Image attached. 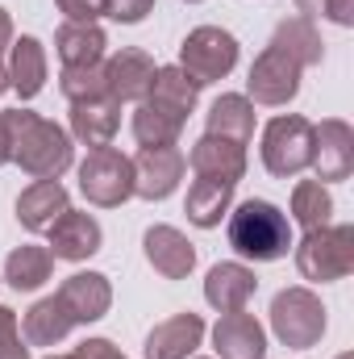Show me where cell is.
Listing matches in <instances>:
<instances>
[{
	"instance_id": "f1b7e54d",
	"label": "cell",
	"mask_w": 354,
	"mask_h": 359,
	"mask_svg": "<svg viewBox=\"0 0 354 359\" xmlns=\"http://www.w3.org/2000/svg\"><path fill=\"white\" fill-rule=\"evenodd\" d=\"M183 126L187 121L171 117L167 109H159L150 100H138V109H134V138H138V147H176Z\"/></svg>"
},
{
	"instance_id": "603a6c76",
	"label": "cell",
	"mask_w": 354,
	"mask_h": 359,
	"mask_svg": "<svg viewBox=\"0 0 354 359\" xmlns=\"http://www.w3.org/2000/svg\"><path fill=\"white\" fill-rule=\"evenodd\" d=\"M204 134L238 142V147H250V138H255V104L246 96H238V92H225L221 100H213Z\"/></svg>"
},
{
	"instance_id": "83f0119b",
	"label": "cell",
	"mask_w": 354,
	"mask_h": 359,
	"mask_svg": "<svg viewBox=\"0 0 354 359\" xmlns=\"http://www.w3.org/2000/svg\"><path fill=\"white\" fill-rule=\"evenodd\" d=\"M55 268V255L46 247H17L8 259H4V280L17 288V292H34L50 280Z\"/></svg>"
},
{
	"instance_id": "d590c367",
	"label": "cell",
	"mask_w": 354,
	"mask_h": 359,
	"mask_svg": "<svg viewBox=\"0 0 354 359\" xmlns=\"http://www.w3.org/2000/svg\"><path fill=\"white\" fill-rule=\"evenodd\" d=\"M334 25H354V0H325V8H321Z\"/></svg>"
},
{
	"instance_id": "ab89813d",
	"label": "cell",
	"mask_w": 354,
	"mask_h": 359,
	"mask_svg": "<svg viewBox=\"0 0 354 359\" xmlns=\"http://www.w3.org/2000/svg\"><path fill=\"white\" fill-rule=\"evenodd\" d=\"M4 92H8V67L0 63V96H4Z\"/></svg>"
},
{
	"instance_id": "4fadbf2b",
	"label": "cell",
	"mask_w": 354,
	"mask_h": 359,
	"mask_svg": "<svg viewBox=\"0 0 354 359\" xmlns=\"http://www.w3.org/2000/svg\"><path fill=\"white\" fill-rule=\"evenodd\" d=\"M50 255L55 259H67V264H80V259H88V255H96L100 251V222L92 217V213H76V209H67L50 230Z\"/></svg>"
},
{
	"instance_id": "8992f818",
	"label": "cell",
	"mask_w": 354,
	"mask_h": 359,
	"mask_svg": "<svg viewBox=\"0 0 354 359\" xmlns=\"http://www.w3.org/2000/svg\"><path fill=\"white\" fill-rule=\"evenodd\" d=\"M263 163L271 176L292 180L313 163V121L300 113L275 117L263 130Z\"/></svg>"
},
{
	"instance_id": "836d02e7",
	"label": "cell",
	"mask_w": 354,
	"mask_h": 359,
	"mask_svg": "<svg viewBox=\"0 0 354 359\" xmlns=\"http://www.w3.org/2000/svg\"><path fill=\"white\" fill-rule=\"evenodd\" d=\"M150 8H155V0H108V13L104 17H113L121 25H138Z\"/></svg>"
},
{
	"instance_id": "5bb4252c",
	"label": "cell",
	"mask_w": 354,
	"mask_h": 359,
	"mask_svg": "<svg viewBox=\"0 0 354 359\" xmlns=\"http://www.w3.org/2000/svg\"><path fill=\"white\" fill-rule=\"evenodd\" d=\"M142 247H146L150 268L159 271L163 280H187L192 268H196V247L179 234L176 226H150Z\"/></svg>"
},
{
	"instance_id": "277c9868",
	"label": "cell",
	"mask_w": 354,
	"mask_h": 359,
	"mask_svg": "<svg viewBox=\"0 0 354 359\" xmlns=\"http://www.w3.org/2000/svg\"><path fill=\"white\" fill-rule=\"evenodd\" d=\"M271 330L283 347L309 351L325 334V305L313 288H283L271 301Z\"/></svg>"
},
{
	"instance_id": "e0dca14e",
	"label": "cell",
	"mask_w": 354,
	"mask_h": 359,
	"mask_svg": "<svg viewBox=\"0 0 354 359\" xmlns=\"http://www.w3.org/2000/svg\"><path fill=\"white\" fill-rule=\"evenodd\" d=\"M200 339H204L200 313H176L146 334V359H192Z\"/></svg>"
},
{
	"instance_id": "7a4b0ae2",
	"label": "cell",
	"mask_w": 354,
	"mask_h": 359,
	"mask_svg": "<svg viewBox=\"0 0 354 359\" xmlns=\"http://www.w3.org/2000/svg\"><path fill=\"white\" fill-rule=\"evenodd\" d=\"M229 247L242 255V259H255V264H275L288 255L292 247V226H288V213L271 201H242L234 213H229Z\"/></svg>"
},
{
	"instance_id": "cb8c5ba5",
	"label": "cell",
	"mask_w": 354,
	"mask_h": 359,
	"mask_svg": "<svg viewBox=\"0 0 354 359\" xmlns=\"http://www.w3.org/2000/svg\"><path fill=\"white\" fill-rule=\"evenodd\" d=\"M55 46H59L63 67H96V63L104 59L108 38H104V29H100V25H80V21H67V25H59Z\"/></svg>"
},
{
	"instance_id": "ba28073f",
	"label": "cell",
	"mask_w": 354,
	"mask_h": 359,
	"mask_svg": "<svg viewBox=\"0 0 354 359\" xmlns=\"http://www.w3.org/2000/svg\"><path fill=\"white\" fill-rule=\"evenodd\" d=\"M300 63L296 59H288L279 46H267L263 55L255 59V67H250V80H246V100L250 104H288L296 92H300Z\"/></svg>"
},
{
	"instance_id": "7402d4cb",
	"label": "cell",
	"mask_w": 354,
	"mask_h": 359,
	"mask_svg": "<svg viewBox=\"0 0 354 359\" xmlns=\"http://www.w3.org/2000/svg\"><path fill=\"white\" fill-rule=\"evenodd\" d=\"M187 163H192L196 176H221V180H234V184H238V180L246 176V147L204 134V138L192 147Z\"/></svg>"
},
{
	"instance_id": "ffe728a7",
	"label": "cell",
	"mask_w": 354,
	"mask_h": 359,
	"mask_svg": "<svg viewBox=\"0 0 354 359\" xmlns=\"http://www.w3.org/2000/svg\"><path fill=\"white\" fill-rule=\"evenodd\" d=\"M8 88L21 100H34L46 88V46L38 38H13L8 46Z\"/></svg>"
},
{
	"instance_id": "7bdbcfd3",
	"label": "cell",
	"mask_w": 354,
	"mask_h": 359,
	"mask_svg": "<svg viewBox=\"0 0 354 359\" xmlns=\"http://www.w3.org/2000/svg\"><path fill=\"white\" fill-rule=\"evenodd\" d=\"M187 4H196V0H187Z\"/></svg>"
},
{
	"instance_id": "484cf974",
	"label": "cell",
	"mask_w": 354,
	"mask_h": 359,
	"mask_svg": "<svg viewBox=\"0 0 354 359\" xmlns=\"http://www.w3.org/2000/svg\"><path fill=\"white\" fill-rule=\"evenodd\" d=\"M71 313L59 305V297H42L29 313H25V343L29 347H59L71 334Z\"/></svg>"
},
{
	"instance_id": "e575fe53",
	"label": "cell",
	"mask_w": 354,
	"mask_h": 359,
	"mask_svg": "<svg viewBox=\"0 0 354 359\" xmlns=\"http://www.w3.org/2000/svg\"><path fill=\"white\" fill-rule=\"evenodd\" d=\"M67 359H125V355H121L108 339H88V343H80Z\"/></svg>"
},
{
	"instance_id": "d4e9b609",
	"label": "cell",
	"mask_w": 354,
	"mask_h": 359,
	"mask_svg": "<svg viewBox=\"0 0 354 359\" xmlns=\"http://www.w3.org/2000/svg\"><path fill=\"white\" fill-rule=\"evenodd\" d=\"M196 96H200V88L192 84V76L183 72V67H159L155 72V84H150V104H159V109H167L171 117H179V121H187V113L196 109Z\"/></svg>"
},
{
	"instance_id": "44dd1931",
	"label": "cell",
	"mask_w": 354,
	"mask_h": 359,
	"mask_svg": "<svg viewBox=\"0 0 354 359\" xmlns=\"http://www.w3.org/2000/svg\"><path fill=\"white\" fill-rule=\"evenodd\" d=\"M234 180L221 176H196L187 188V222L200 226V230H213L221 226V217L229 213V201H234Z\"/></svg>"
},
{
	"instance_id": "8d00e7d4",
	"label": "cell",
	"mask_w": 354,
	"mask_h": 359,
	"mask_svg": "<svg viewBox=\"0 0 354 359\" xmlns=\"http://www.w3.org/2000/svg\"><path fill=\"white\" fill-rule=\"evenodd\" d=\"M13 46V17H8V8H0V55Z\"/></svg>"
},
{
	"instance_id": "8fae6325",
	"label": "cell",
	"mask_w": 354,
	"mask_h": 359,
	"mask_svg": "<svg viewBox=\"0 0 354 359\" xmlns=\"http://www.w3.org/2000/svg\"><path fill=\"white\" fill-rule=\"evenodd\" d=\"M55 297H59V305L71 313L76 326H80V322H100V318L108 313V305H113V284H108V276H100V271H76V276L63 280V288H59Z\"/></svg>"
},
{
	"instance_id": "6da1fadb",
	"label": "cell",
	"mask_w": 354,
	"mask_h": 359,
	"mask_svg": "<svg viewBox=\"0 0 354 359\" xmlns=\"http://www.w3.org/2000/svg\"><path fill=\"white\" fill-rule=\"evenodd\" d=\"M4 121H8V142H13V155L8 163H17L25 176L34 180H59L71 159H76V147H71V134L29 109H4Z\"/></svg>"
},
{
	"instance_id": "2e32d148",
	"label": "cell",
	"mask_w": 354,
	"mask_h": 359,
	"mask_svg": "<svg viewBox=\"0 0 354 359\" xmlns=\"http://www.w3.org/2000/svg\"><path fill=\"white\" fill-rule=\"evenodd\" d=\"M213 347H217V359H263L267 334L246 309H238L213 326Z\"/></svg>"
},
{
	"instance_id": "3957f363",
	"label": "cell",
	"mask_w": 354,
	"mask_h": 359,
	"mask_svg": "<svg viewBox=\"0 0 354 359\" xmlns=\"http://www.w3.org/2000/svg\"><path fill=\"white\" fill-rule=\"evenodd\" d=\"M296 268L313 284H334L354 271V226H317L304 230L296 247Z\"/></svg>"
},
{
	"instance_id": "d6986e66",
	"label": "cell",
	"mask_w": 354,
	"mask_h": 359,
	"mask_svg": "<svg viewBox=\"0 0 354 359\" xmlns=\"http://www.w3.org/2000/svg\"><path fill=\"white\" fill-rule=\"evenodd\" d=\"M255 288H259V280L246 264H217L204 280V301L221 313H238V309H246Z\"/></svg>"
},
{
	"instance_id": "f546056e",
	"label": "cell",
	"mask_w": 354,
	"mask_h": 359,
	"mask_svg": "<svg viewBox=\"0 0 354 359\" xmlns=\"http://www.w3.org/2000/svg\"><path fill=\"white\" fill-rule=\"evenodd\" d=\"M330 213H334V196L321 180H300L292 188V222L296 226H304V230L330 226Z\"/></svg>"
},
{
	"instance_id": "9a60e30c",
	"label": "cell",
	"mask_w": 354,
	"mask_h": 359,
	"mask_svg": "<svg viewBox=\"0 0 354 359\" xmlns=\"http://www.w3.org/2000/svg\"><path fill=\"white\" fill-rule=\"evenodd\" d=\"M67 209H71V201H67V188H63L59 180H34V184L17 196V222H21L25 230H34V234L50 230Z\"/></svg>"
},
{
	"instance_id": "74e56055",
	"label": "cell",
	"mask_w": 354,
	"mask_h": 359,
	"mask_svg": "<svg viewBox=\"0 0 354 359\" xmlns=\"http://www.w3.org/2000/svg\"><path fill=\"white\" fill-rule=\"evenodd\" d=\"M8 155H13V142H8V121H4V113H0V168L8 163Z\"/></svg>"
},
{
	"instance_id": "7c38bea8",
	"label": "cell",
	"mask_w": 354,
	"mask_h": 359,
	"mask_svg": "<svg viewBox=\"0 0 354 359\" xmlns=\"http://www.w3.org/2000/svg\"><path fill=\"white\" fill-rule=\"evenodd\" d=\"M155 59L146 50H117L108 63H104V80H108V96L121 104V100H146L150 84H155Z\"/></svg>"
},
{
	"instance_id": "9c48e42d",
	"label": "cell",
	"mask_w": 354,
	"mask_h": 359,
	"mask_svg": "<svg viewBox=\"0 0 354 359\" xmlns=\"http://www.w3.org/2000/svg\"><path fill=\"white\" fill-rule=\"evenodd\" d=\"M187 172V159L179 147H142L134 159V196L142 201H167Z\"/></svg>"
},
{
	"instance_id": "1f68e13d",
	"label": "cell",
	"mask_w": 354,
	"mask_h": 359,
	"mask_svg": "<svg viewBox=\"0 0 354 359\" xmlns=\"http://www.w3.org/2000/svg\"><path fill=\"white\" fill-rule=\"evenodd\" d=\"M0 359H29V343H21L17 313L8 305H0Z\"/></svg>"
},
{
	"instance_id": "d6a6232c",
	"label": "cell",
	"mask_w": 354,
	"mask_h": 359,
	"mask_svg": "<svg viewBox=\"0 0 354 359\" xmlns=\"http://www.w3.org/2000/svg\"><path fill=\"white\" fill-rule=\"evenodd\" d=\"M55 4L67 21H80V25H96V17L108 13V0H55Z\"/></svg>"
},
{
	"instance_id": "5b68a950",
	"label": "cell",
	"mask_w": 354,
	"mask_h": 359,
	"mask_svg": "<svg viewBox=\"0 0 354 359\" xmlns=\"http://www.w3.org/2000/svg\"><path fill=\"white\" fill-rule=\"evenodd\" d=\"M179 67L192 76L196 88L217 84V80H225L238 67V38L229 29H221V25H200V29H192L183 38Z\"/></svg>"
},
{
	"instance_id": "ac0fdd59",
	"label": "cell",
	"mask_w": 354,
	"mask_h": 359,
	"mask_svg": "<svg viewBox=\"0 0 354 359\" xmlns=\"http://www.w3.org/2000/svg\"><path fill=\"white\" fill-rule=\"evenodd\" d=\"M121 130V104L113 96H100V100H80L71 104V134L84 142V147H113Z\"/></svg>"
},
{
	"instance_id": "4316f807",
	"label": "cell",
	"mask_w": 354,
	"mask_h": 359,
	"mask_svg": "<svg viewBox=\"0 0 354 359\" xmlns=\"http://www.w3.org/2000/svg\"><path fill=\"white\" fill-rule=\"evenodd\" d=\"M271 46H279V50H283L288 59H296L300 67H313V63H321V55H325V42H321L317 25H313L309 17L279 21V25H275V38H271Z\"/></svg>"
},
{
	"instance_id": "b9f144b4",
	"label": "cell",
	"mask_w": 354,
	"mask_h": 359,
	"mask_svg": "<svg viewBox=\"0 0 354 359\" xmlns=\"http://www.w3.org/2000/svg\"><path fill=\"white\" fill-rule=\"evenodd\" d=\"M46 359H67V355H46Z\"/></svg>"
},
{
	"instance_id": "4dcf8cb0",
	"label": "cell",
	"mask_w": 354,
	"mask_h": 359,
	"mask_svg": "<svg viewBox=\"0 0 354 359\" xmlns=\"http://www.w3.org/2000/svg\"><path fill=\"white\" fill-rule=\"evenodd\" d=\"M59 88H63V96H67L71 104H80V100H100V96H108L104 63H96V67H63V76H59Z\"/></svg>"
},
{
	"instance_id": "60d3db41",
	"label": "cell",
	"mask_w": 354,
	"mask_h": 359,
	"mask_svg": "<svg viewBox=\"0 0 354 359\" xmlns=\"http://www.w3.org/2000/svg\"><path fill=\"white\" fill-rule=\"evenodd\" d=\"M338 359H354V355H351V351H342V355H338Z\"/></svg>"
},
{
	"instance_id": "30bf717a",
	"label": "cell",
	"mask_w": 354,
	"mask_h": 359,
	"mask_svg": "<svg viewBox=\"0 0 354 359\" xmlns=\"http://www.w3.org/2000/svg\"><path fill=\"white\" fill-rule=\"evenodd\" d=\"M321 184L346 180L354 172V130L346 121L330 117L321 126H313V163H309Z\"/></svg>"
},
{
	"instance_id": "52a82bcc",
	"label": "cell",
	"mask_w": 354,
	"mask_h": 359,
	"mask_svg": "<svg viewBox=\"0 0 354 359\" xmlns=\"http://www.w3.org/2000/svg\"><path fill=\"white\" fill-rule=\"evenodd\" d=\"M80 192L100 209H117L134 196V159L113 151V147H96L88 159L80 163Z\"/></svg>"
},
{
	"instance_id": "f35d334b",
	"label": "cell",
	"mask_w": 354,
	"mask_h": 359,
	"mask_svg": "<svg viewBox=\"0 0 354 359\" xmlns=\"http://www.w3.org/2000/svg\"><path fill=\"white\" fill-rule=\"evenodd\" d=\"M296 8L313 21V17H321V8H325V0H296Z\"/></svg>"
}]
</instances>
